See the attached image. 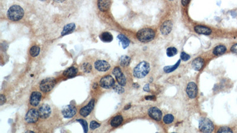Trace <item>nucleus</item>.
Listing matches in <instances>:
<instances>
[{
	"label": "nucleus",
	"instance_id": "f257e3e1",
	"mask_svg": "<svg viewBox=\"0 0 237 133\" xmlns=\"http://www.w3.org/2000/svg\"><path fill=\"white\" fill-rule=\"evenodd\" d=\"M24 14L25 12L23 9L20 6L14 5L10 7L7 11V15L9 20L14 21H17L23 18Z\"/></svg>",
	"mask_w": 237,
	"mask_h": 133
},
{
	"label": "nucleus",
	"instance_id": "f03ea898",
	"mask_svg": "<svg viewBox=\"0 0 237 133\" xmlns=\"http://www.w3.org/2000/svg\"><path fill=\"white\" fill-rule=\"evenodd\" d=\"M150 70V64L145 61H143L139 63L134 68L133 74L136 78L141 79V78H143L148 75Z\"/></svg>",
	"mask_w": 237,
	"mask_h": 133
},
{
	"label": "nucleus",
	"instance_id": "7ed1b4c3",
	"mask_svg": "<svg viewBox=\"0 0 237 133\" xmlns=\"http://www.w3.org/2000/svg\"><path fill=\"white\" fill-rule=\"evenodd\" d=\"M155 32L151 28H143L140 30L136 34L138 39L143 43L151 42L155 37Z\"/></svg>",
	"mask_w": 237,
	"mask_h": 133
},
{
	"label": "nucleus",
	"instance_id": "20e7f679",
	"mask_svg": "<svg viewBox=\"0 0 237 133\" xmlns=\"http://www.w3.org/2000/svg\"><path fill=\"white\" fill-rule=\"evenodd\" d=\"M199 128L203 133H211L214 130V125L209 119L202 118L199 120Z\"/></svg>",
	"mask_w": 237,
	"mask_h": 133
},
{
	"label": "nucleus",
	"instance_id": "39448f33",
	"mask_svg": "<svg viewBox=\"0 0 237 133\" xmlns=\"http://www.w3.org/2000/svg\"><path fill=\"white\" fill-rule=\"evenodd\" d=\"M56 83V81L53 78H46L42 81L40 83V89L43 92H48L51 91L53 88Z\"/></svg>",
	"mask_w": 237,
	"mask_h": 133
},
{
	"label": "nucleus",
	"instance_id": "423d86ee",
	"mask_svg": "<svg viewBox=\"0 0 237 133\" xmlns=\"http://www.w3.org/2000/svg\"><path fill=\"white\" fill-rule=\"evenodd\" d=\"M39 117V111L36 109L32 108L27 112L25 115V121L27 123H34L38 121Z\"/></svg>",
	"mask_w": 237,
	"mask_h": 133
},
{
	"label": "nucleus",
	"instance_id": "0eeeda50",
	"mask_svg": "<svg viewBox=\"0 0 237 133\" xmlns=\"http://www.w3.org/2000/svg\"><path fill=\"white\" fill-rule=\"evenodd\" d=\"M113 74L115 76L116 79L118 84L122 86H125L126 83V79L125 76L122 72L119 67H115L113 70Z\"/></svg>",
	"mask_w": 237,
	"mask_h": 133
},
{
	"label": "nucleus",
	"instance_id": "6e6552de",
	"mask_svg": "<svg viewBox=\"0 0 237 133\" xmlns=\"http://www.w3.org/2000/svg\"><path fill=\"white\" fill-rule=\"evenodd\" d=\"M115 81L114 78L110 75H107L103 77L100 81V86L105 89H109L115 86Z\"/></svg>",
	"mask_w": 237,
	"mask_h": 133
},
{
	"label": "nucleus",
	"instance_id": "1a4fd4ad",
	"mask_svg": "<svg viewBox=\"0 0 237 133\" xmlns=\"http://www.w3.org/2000/svg\"><path fill=\"white\" fill-rule=\"evenodd\" d=\"M62 113L64 118H71L76 114V109L74 106L72 105H69L62 109Z\"/></svg>",
	"mask_w": 237,
	"mask_h": 133
},
{
	"label": "nucleus",
	"instance_id": "9d476101",
	"mask_svg": "<svg viewBox=\"0 0 237 133\" xmlns=\"http://www.w3.org/2000/svg\"><path fill=\"white\" fill-rule=\"evenodd\" d=\"M186 92L190 98H195L197 95V86L195 82H189L187 86Z\"/></svg>",
	"mask_w": 237,
	"mask_h": 133
},
{
	"label": "nucleus",
	"instance_id": "9b49d317",
	"mask_svg": "<svg viewBox=\"0 0 237 133\" xmlns=\"http://www.w3.org/2000/svg\"><path fill=\"white\" fill-rule=\"evenodd\" d=\"M94 104H95L94 100L93 99V100H91L86 106H85L83 108H82L80 109V115L84 116V117H86V116H89L90 114L93 110Z\"/></svg>",
	"mask_w": 237,
	"mask_h": 133
},
{
	"label": "nucleus",
	"instance_id": "f8f14e48",
	"mask_svg": "<svg viewBox=\"0 0 237 133\" xmlns=\"http://www.w3.org/2000/svg\"><path fill=\"white\" fill-rule=\"evenodd\" d=\"M94 67L99 72H106L109 70L110 65L107 62L103 60H99L95 62Z\"/></svg>",
	"mask_w": 237,
	"mask_h": 133
},
{
	"label": "nucleus",
	"instance_id": "ddd939ff",
	"mask_svg": "<svg viewBox=\"0 0 237 133\" xmlns=\"http://www.w3.org/2000/svg\"><path fill=\"white\" fill-rule=\"evenodd\" d=\"M39 116L42 119H46L51 116V108L48 104H43L39 109Z\"/></svg>",
	"mask_w": 237,
	"mask_h": 133
},
{
	"label": "nucleus",
	"instance_id": "4468645a",
	"mask_svg": "<svg viewBox=\"0 0 237 133\" xmlns=\"http://www.w3.org/2000/svg\"><path fill=\"white\" fill-rule=\"evenodd\" d=\"M148 115L151 118L156 121H160L162 118V112L160 109L157 107H151L148 109Z\"/></svg>",
	"mask_w": 237,
	"mask_h": 133
},
{
	"label": "nucleus",
	"instance_id": "2eb2a0df",
	"mask_svg": "<svg viewBox=\"0 0 237 133\" xmlns=\"http://www.w3.org/2000/svg\"><path fill=\"white\" fill-rule=\"evenodd\" d=\"M42 98V94L39 92H33L30 97V104L33 106V107H36L37 106L41 100Z\"/></svg>",
	"mask_w": 237,
	"mask_h": 133
},
{
	"label": "nucleus",
	"instance_id": "dca6fc26",
	"mask_svg": "<svg viewBox=\"0 0 237 133\" xmlns=\"http://www.w3.org/2000/svg\"><path fill=\"white\" fill-rule=\"evenodd\" d=\"M173 28V23L171 21H165L161 26V32L162 34H168Z\"/></svg>",
	"mask_w": 237,
	"mask_h": 133
},
{
	"label": "nucleus",
	"instance_id": "f3484780",
	"mask_svg": "<svg viewBox=\"0 0 237 133\" xmlns=\"http://www.w3.org/2000/svg\"><path fill=\"white\" fill-rule=\"evenodd\" d=\"M195 32L200 34H204V35H209L212 33V30L202 25H197L195 27Z\"/></svg>",
	"mask_w": 237,
	"mask_h": 133
},
{
	"label": "nucleus",
	"instance_id": "a211bd4d",
	"mask_svg": "<svg viewBox=\"0 0 237 133\" xmlns=\"http://www.w3.org/2000/svg\"><path fill=\"white\" fill-rule=\"evenodd\" d=\"M204 60L202 58H197L192 62V67L195 70L199 71L203 66Z\"/></svg>",
	"mask_w": 237,
	"mask_h": 133
},
{
	"label": "nucleus",
	"instance_id": "6ab92c4d",
	"mask_svg": "<svg viewBox=\"0 0 237 133\" xmlns=\"http://www.w3.org/2000/svg\"><path fill=\"white\" fill-rule=\"evenodd\" d=\"M75 28H76V25L74 23H69L65 25L61 33V36H64L72 33L74 31Z\"/></svg>",
	"mask_w": 237,
	"mask_h": 133
},
{
	"label": "nucleus",
	"instance_id": "aec40b11",
	"mask_svg": "<svg viewBox=\"0 0 237 133\" xmlns=\"http://www.w3.org/2000/svg\"><path fill=\"white\" fill-rule=\"evenodd\" d=\"M99 9L102 11H106L108 10L110 8L111 2L110 1H104V0H100L99 1L97 2Z\"/></svg>",
	"mask_w": 237,
	"mask_h": 133
},
{
	"label": "nucleus",
	"instance_id": "412c9836",
	"mask_svg": "<svg viewBox=\"0 0 237 133\" xmlns=\"http://www.w3.org/2000/svg\"><path fill=\"white\" fill-rule=\"evenodd\" d=\"M78 71V69L76 67H70L64 71V75L67 78H72L75 76L77 74Z\"/></svg>",
	"mask_w": 237,
	"mask_h": 133
},
{
	"label": "nucleus",
	"instance_id": "4be33fe9",
	"mask_svg": "<svg viewBox=\"0 0 237 133\" xmlns=\"http://www.w3.org/2000/svg\"><path fill=\"white\" fill-rule=\"evenodd\" d=\"M118 39L120 42L122 43V47L123 49H126L127 47L129 46V45L130 44V41L125 35L122 34H119L118 36Z\"/></svg>",
	"mask_w": 237,
	"mask_h": 133
},
{
	"label": "nucleus",
	"instance_id": "5701e85b",
	"mask_svg": "<svg viewBox=\"0 0 237 133\" xmlns=\"http://www.w3.org/2000/svg\"><path fill=\"white\" fill-rule=\"evenodd\" d=\"M123 117L121 116H115L110 122V124L113 127H117L121 124L123 122Z\"/></svg>",
	"mask_w": 237,
	"mask_h": 133
},
{
	"label": "nucleus",
	"instance_id": "b1692460",
	"mask_svg": "<svg viewBox=\"0 0 237 133\" xmlns=\"http://www.w3.org/2000/svg\"><path fill=\"white\" fill-rule=\"evenodd\" d=\"M100 39L103 42H111L113 40V36L109 32H103L100 36Z\"/></svg>",
	"mask_w": 237,
	"mask_h": 133
},
{
	"label": "nucleus",
	"instance_id": "393cba45",
	"mask_svg": "<svg viewBox=\"0 0 237 133\" xmlns=\"http://www.w3.org/2000/svg\"><path fill=\"white\" fill-rule=\"evenodd\" d=\"M227 50V48L225 46H223V45H220V46H216L213 50V55H216V56H219V55H221L222 54H223Z\"/></svg>",
	"mask_w": 237,
	"mask_h": 133
},
{
	"label": "nucleus",
	"instance_id": "a878e982",
	"mask_svg": "<svg viewBox=\"0 0 237 133\" xmlns=\"http://www.w3.org/2000/svg\"><path fill=\"white\" fill-rule=\"evenodd\" d=\"M180 61H181L180 60H178L177 62L175 65H174L173 66H168L164 67V72L165 73H170V72H172L174 70H175L178 67V66L180 65Z\"/></svg>",
	"mask_w": 237,
	"mask_h": 133
},
{
	"label": "nucleus",
	"instance_id": "bb28decb",
	"mask_svg": "<svg viewBox=\"0 0 237 133\" xmlns=\"http://www.w3.org/2000/svg\"><path fill=\"white\" fill-rule=\"evenodd\" d=\"M130 62V58L127 56H122L120 59V63L122 66H127Z\"/></svg>",
	"mask_w": 237,
	"mask_h": 133
},
{
	"label": "nucleus",
	"instance_id": "cd10ccee",
	"mask_svg": "<svg viewBox=\"0 0 237 133\" xmlns=\"http://www.w3.org/2000/svg\"><path fill=\"white\" fill-rule=\"evenodd\" d=\"M40 53V48L38 46H34L31 48L30 50V54L32 57H36Z\"/></svg>",
	"mask_w": 237,
	"mask_h": 133
},
{
	"label": "nucleus",
	"instance_id": "c85d7f7f",
	"mask_svg": "<svg viewBox=\"0 0 237 133\" xmlns=\"http://www.w3.org/2000/svg\"><path fill=\"white\" fill-rule=\"evenodd\" d=\"M174 119V116L172 114H167L164 116L163 121H164L165 124H171V123L173 122Z\"/></svg>",
	"mask_w": 237,
	"mask_h": 133
},
{
	"label": "nucleus",
	"instance_id": "c756f323",
	"mask_svg": "<svg viewBox=\"0 0 237 133\" xmlns=\"http://www.w3.org/2000/svg\"><path fill=\"white\" fill-rule=\"evenodd\" d=\"M77 122H79L81 125H82L83 128V130H84V133H88V124H87V122L83 120V119H78L76 120Z\"/></svg>",
	"mask_w": 237,
	"mask_h": 133
},
{
	"label": "nucleus",
	"instance_id": "7c9ffc66",
	"mask_svg": "<svg viewBox=\"0 0 237 133\" xmlns=\"http://www.w3.org/2000/svg\"><path fill=\"white\" fill-rule=\"evenodd\" d=\"M177 50L175 48H169L167 50V55L169 57H172L177 55Z\"/></svg>",
	"mask_w": 237,
	"mask_h": 133
},
{
	"label": "nucleus",
	"instance_id": "2f4dec72",
	"mask_svg": "<svg viewBox=\"0 0 237 133\" xmlns=\"http://www.w3.org/2000/svg\"><path fill=\"white\" fill-rule=\"evenodd\" d=\"M113 90L115 92H116L117 93H122L125 92V89L123 88V87L120 85H115L113 87Z\"/></svg>",
	"mask_w": 237,
	"mask_h": 133
},
{
	"label": "nucleus",
	"instance_id": "473e14b6",
	"mask_svg": "<svg viewBox=\"0 0 237 133\" xmlns=\"http://www.w3.org/2000/svg\"><path fill=\"white\" fill-rule=\"evenodd\" d=\"M217 133H233V132L230 128L227 127H223L220 128L217 131Z\"/></svg>",
	"mask_w": 237,
	"mask_h": 133
},
{
	"label": "nucleus",
	"instance_id": "72a5a7b5",
	"mask_svg": "<svg viewBox=\"0 0 237 133\" xmlns=\"http://www.w3.org/2000/svg\"><path fill=\"white\" fill-rule=\"evenodd\" d=\"M91 69H92L91 65L88 63H84L83 65V70H84V72H86V73L90 72L91 70Z\"/></svg>",
	"mask_w": 237,
	"mask_h": 133
},
{
	"label": "nucleus",
	"instance_id": "f704fd0d",
	"mask_svg": "<svg viewBox=\"0 0 237 133\" xmlns=\"http://www.w3.org/2000/svg\"><path fill=\"white\" fill-rule=\"evenodd\" d=\"M100 126V124H99V123L95 121H92L90 123V128L91 130H95L96 128H97L98 127H99Z\"/></svg>",
	"mask_w": 237,
	"mask_h": 133
},
{
	"label": "nucleus",
	"instance_id": "c9c22d12",
	"mask_svg": "<svg viewBox=\"0 0 237 133\" xmlns=\"http://www.w3.org/2000/svg\"><path fill=\"white\" fill-rule=\"evenodd\" d=\"M181 58L184 61H187L188 59H190V55H188V54H187L185 52H182L181 53Z\"/></svg>",
	"mask_w": 237,
	"mask_h": 133
},
{
	"label": "nucleus",
	"instance_id": "e433bc0d",
	"mask_svg": "<svg viewBox=\"0 0 237 133\" xmlns=\"http://www.w3.org/2000/svg\"><path fill=\"white\" fill-rule=\"evenodd\" d=\"M0 104L1 105H2L6 102V98L4 95H1V98H0Z\"/></svg>",
	"mask_w": 237,
	"mask_h": 133
},
{
	"label": "nucleus",
	"instance_id": "4c0bfd02",
	"mask_svg": "<svg viewBox=\"0 0 237 133\" xmlns=\"http://www.w3.org/2000/svg\"><path fill=\"white\" fill-rule=\"evenodd\" d=\"M231 51H232V53L237 54V44H234V45L231 47Z\"/></svg>",
	"mask_w": 237,
	"mask_h": 133
},
{
	"label": "nucleus",
	"instance_id": "58836bf2",
	"mask_svg": "<svg viewBox=\"0 0 237 133\" xmlns=\"http://www.w3.org/2000/svg\"><path fill=\"white\" fill-rule=\"evenodd\" d=\"M145 99L146 100H150V101H153V100H155V97L153 95H150V96H147L145 97Z\"/></svg>",
	"mask_w": 237,
	"mask_h": 133
},
{
	"label": "nucleus",
	"instance_id": "ea45409f",
	"mask_svg": "<svg viewBox=\"0 0 237 133\" xmlns=\"http://www.w3.org/2000/svg\"><path fill=\"white\" fill-rule=\"evenodd\" d=\"M143 89H144V90L145 91H150V85H149V84H146V85H145V86H144Z\"/></svg>",
	"mask_w": 237,
	"mask_h": 133
},
{
	"label": "nucleus",
	"instance_id": "a19ab883",
	"mask_svg": "<svg viewBox=\"0 0 237 133\" xmlns=\"http://www.w3.org/2000/svg\"><path fill=\"white\" fill-rule=\"evenodd\" d=\"M190 2V1H186V0H183L182 1H181V3H182V4L184 6H187L188 3Z\"/></svg>",
	"mask_w": 237,
	"mask_h": 133
},
{
	"label": "nucleus",
	"instance_id": "79ce46f5",
	"mask_svg": "<svg viewBox=\"0 0 237 133\" xmlns=\"http://www.w3.org/2000/svg\"><path fill=\"white\" fill-rule=\"evenodd\" d=\"M130 107V104H128L127 105H126V106L125 107V110H127V109H128Z\"/></svg>",
	"mask_w": 237,
	"mask_h": 133
},
{
	"label": "nucleus",
	"instance_id": "37998d69",
	"mask_svg": "<svg viewBox=\"0 0 237 133\" xmlns=\"http://www.w3.org/2000/svg\"><path fill=\"white\" fill-rule=\"evenodd\" d=\"M25 133H34L33 131H26Z\"/></svg>",
	"mask_w": 237,
	"mask_h": 133
},
{
	"label": "nucleus",
	"instance_id": "c03bdc74",
	"mask_svg": "<svg viewBox=\"0 0 237 133\" xmlns=\"http://www.w3.org/2000/svg\"></svg>",
	"mask_w": 237,
	"mask_h": 133
}]
</instances>
